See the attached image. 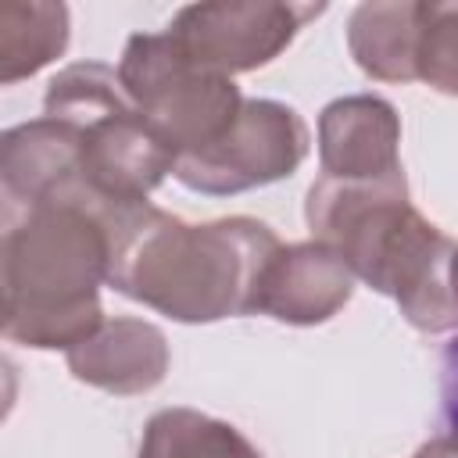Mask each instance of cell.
Here are the masks:
<instances>
[{"label": "cell", "instance_id": "obj_1", "mask_svg": "<svg viewBox=\"0 0 458 458\" xmlns=\"http://www.w3.org/2000/svg\"><path fill=\"white\" fill-rule=\"evenodd\" d=\"M279 236L247 215L190 225L150 200L114 215L107 286L175 322L254 315Z\"/></svg>", "mask_w": 458, "mask_h": 458}, {"label": "cell", "instance_id": "obj_2", "mask_svg": "<svg viewBox=\"0 0 458 458\" xmlns=\"http://www.w3.org/2000/svg\"><path fill=\"white\" fill-rule=\"evenodd\" d=\"M86 186L4 218V336L36 351H72L104 326L100 283L111 272L114 215Z\"/></svg>", "mask_w": 458, "mask_h": 458}, {"label": "cell", "instance_id": "obj_3", "mask_svg": "<svg viewBox=\"0 0 458 458\" xmlns=\"http://www.w3.org/2000/svg\"><path fill=\"white\" fill-rule=\"evenodd\" d=\"M304 222L318 243L344 258L354 279L394 297L415 329L447 333L458 326L447 283L454 243L411 208L404 175L383 182L318 175L304 200Z\"/></svg>", "mask_w": 458, "mask_h": 458}, {"label": "cell", "instance_id": "obj_4", "mask_svg": "<svg viewBox=\"0 0 458 458\" xmlns=\"http://www.w3.org/2000/svg\"><path fill=\"white\" fill-rule=\"evenodd\" d=\"M43 114L79 132V179L107 204H143L175 172V147L132 107L118 68L104 61L61 68L47 86Z\"/></svg>", "mask_w": 458, "mask_h": 458}, {"label": "cell", "instance_id": "obj_5", "mask_svg": "<svg viewBox=\"0 0 458 458\" xmlns=\"http://www.w3.org/2000/svg\"><path fill=\"white\" fill-rule=\"evenodd\" d=\"M118 79L132 107L175 147L179 157L218 143L243 111L240 86L229 75L193 64L168 32L129 36Z\"/></svg>", "mask_w": 458, "mask_h": 458}, {"label": "cell", "instance_id": "obj_6", "mask_svg": "<svg viewBox=\"0 0 458 458\" xmlns=\"http://www.w3.org/2000/svg\"><path fill=\"white\" fill-rule=\"evenodd\" d=\"M308 157L304 118L279 100H243L236 125L208 150L182 154L175 161V179L208 197H233L254 186L286 179Z\"/></svg>", "mask_w": 458, "mask_h": 458}, {"label": "cell", "instance_id": "obj_7", "mask_svg": "<svg viewBox=\"0 0 458 458\" xmlns=\"http://www.w3.org/2000/svg\"><path fill=\"white\" fill-rule=\"evenodd\" d=\"M322 11V4L215 0L182 7L165 32L193 64L233 79L279 57L293 43L297 29Z\"/></svg>", "mask_w": 458, "mask_h": 458}, {"label": "cell", "instance_id": "obj_8", "mask_svg": "<svg viewBox=\"0 0 458 458\" xmlns=\"http://www.w3.org/2000/svg\"><path fill=\"white\" fill-rule=\"evenodd\" d=\"M401 118L390 100L376 93L340 97L318 114V161L322 175L344 182L401 179Z\"/></svg>", "mask_w": 458, "mask_h": 458}, {"label": "cell", "instance_id": "obj_9", "mask_svg": "<svg viewBox=\"0 0 458 458\" xmlns=\"http://www.w3.org/2000/svg\"><path fill=\"white\" fill-rule=\"evenodd\" d=\"M79 179V132L61 118H32L0 140V200L4 218L54 200Z\"/></svg>", "mask_w": 458, "mask_h": 458}, {"label": "cell", "instance_id": "obj_10", "mask_svg": "<svg viewBox=\"0 0 458 458\" xmlns=\"http://www.w3.org/2000/svg\"><path fill=\"white\" fill-rule=\"evenodd\" d=\"M351 293L354 272L344 265V258L333 247L308 240L276 254L261 283L258 311L290 326H318L333 318L351 301Z\"/></svg>", "mask_w": 458, "mask_h": 458}, {"label": "cell", "instance_id": "obj_11", "mask_svg": "<svg viewBox=\"0 0 458 458\" xmlns=\"http://www.w3.org/2000/svg\"><path fill=\"white\" fill-rule=\"evenodd\" d=\"M68 369L79 383H89L114 397H136L154 390L168 372V340L143 318H104V326L72 347Z\"/></svg>", "mask_w": 458, "mask_h": 458}, {"label": "cell", "instance_id": "obj_12", "mask_svg": "<svg viewBox=\"0 0 458 458\" xmlns=\"http://www.w3.org/2000/svg\"><path fill=\"white\" fill-rule=\"evenodd\" d=\"M426 14H429L426 0L358 4L347 21V47L358 68L379 82H415Z\"/></svg>", "mask_w": 458, "mask_h": 458}, {"label": "cell", "instance_id": "obj_13", "mask_svg": "<svg viewBox=\"0 0 458 458\" xmlns=\"http://www.w3.org/2000/svg\"><path fill=\"white\" fill-rule=\"evenodd\" d=\"M68 47V7L43 0H4L0 4V82L36 75Z\"/></svg>", "mask_w": 458, "mask_h": 458}, {"label": "cell", "instance_id": "obj_14", "mask_svg": "<svg viewBox=\"0 0 458 458\" xmlns=\"http://www.w3.org/2000/svg\"><path fill=\"white\" fill-rule=\"evenodd\" d=\"M136 458H261V451L229 422L197 408H165L143 426Z\"/></svg>", "mask_w": 458, "mask_h": 458}, {"label": "cell", "instance_id": "obj_15", "mask_svg": "<svg viewBox=\"0 0 458 458\" xmlns=\"http://www.w3.org/2000/svg\"><path fill=\"white\" fill-rule=\"evenodd\" d=\"M415 75L426 86L458 97V4H429Z\"/></svg>", "mask_w": 458, "mask_h": 458}, {"label": "cell", "instance_id": "obj_16", "mask_svg": "<svg viewBox=\"0 0 458 458\" xmlns=\"http://www.w3.org/2000/svg\"><path fill=\"white\" fill-rule=\"evenodd\" d=\"M440 415L451 433H458V333L440 351Z\"/></svg>", "mask_w": 458, "mask_h": 458}, {"label": "cell", "instance_id": "obj_17", "mask_svg": "<svg viewBox=\"0 0 458 458\" xmlns=\"http://www.w3.org/2000/svg\"><path fill=\"white\" fill-rule=\"evenodd\" d=\"M411 458H458V433H440L433 440H426Z\"/></svg>", "mask_w": 458, "mask_h": 458}, {"label": "cell", "instance_id": "obj_18", "mask_svg": "<svg viewBox=\"0 0 458 458\" xmlns=\"http://www.w3.org/2000/svg\"><path fill=\"white\" fill-rule=\"evenodd\" d=\"M447 283H451V301H454V308H458V247H454L451 265H447Z\"/></svg>", "mask_w": 458, "mask_h": 458}]
</instances>
